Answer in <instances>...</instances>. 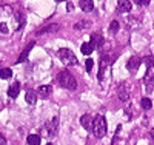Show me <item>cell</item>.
<instances>
[{"instance_id": "1", "label": "cell", "mask_w": 154, "mask_h": 145, "mask_svg": "<svg viewBox=\"0 0 154 145\" xmlns=\"http://www.w3.org/2000/svg\"><path fill=\"white\" fill-rule=\"evenodd\" d=\"M56 82H57L62 88H66V90H75V88H77V80H75V77H74L68 70L59 73L57 77H56Z\"/></svg>"}, {"instance_id": "2", "label": "cell", "mask_w": 154, "mask_h": 145, "mask_svg": "<svg viewBox=\"0 0 154 145\" xmlns=\"http://www.w3.org/2000/svg\"><path fill=\"white\" fill-rule=\"evenodd\" d=\"M91 133L96 137H103L106 134V119L102 114H97L94 117V124H93V130Z\"/></svg>"}, {"instance_id": "3", "label": "cell", "mask_w": 154, "mask_h": 145, "mask_svg": "<svg viewBox=\"0 0 154 145\" xmlns=\"http://www.w3.org/2000/svg\"><path fill=\"white\" fill-rule=\"evenodd\" d=\"M57 56H59V59L62 60V63L66 65V67H69V65H77V57H75V54H74L71 49H68V48H60V49L57 51Z\"/></svg>"}, {"instance_id": "4", "label": "cell", "mask_w": 154, "mask_h": 145, "mask_svg": "<svg viewBox=\"0 0 154 145\" xmlns=\"http://www.w3.org/2000/svg\"><path fill=\"white\" fill-rule=\"evenodd\" d=\"M42 130H43V133H45L48 137H54V136L57 134V130H59V117L54 116L49 122H46V124L43 125Z\"/></svg>"}, {"instance_id": "5", "label": "cell", "mask_w": 154, "mask_h": 145, "mask_svg": "<svg viewBox=\"0 0 154 145\" xmlns=\"http://www.w3.org/2000/svg\"><path fill=\"white\" fill-rule=\"evenodd\" d=\"M142 59H140L139 56H133L130 60H128V63H126V68H128V71L130 73H137V70L140 68V65H142Z\"/></svg>"}, {"instance_id": "6", "label": "cell", "mask_w": 154, "mask_h": 145, "mask_svg": "<svg viewBox=\"0 0 154 145\" xmlns=\"http://www.w3.org/2000/svg\"><path fill=\"white\" fill-rule=\"evenodd\" d=\"M143 82H145L146 90L151 93L152 88H154V68H149V70L146 71V74H145V77H143Z\"/></svg>"}, {"instance_id": "7", "label": "cell", "mask_w": 154, "mask_h": 145, "mask_svg": "<svg viewBox=\"0 0 154 145\" xmlns=\"http://www.w3.org/2000/svg\"><path fill=\"white\" fill-rule=\"evenodd\" d=\"M109 63H111V60H108L106 54H103V56H102V59H100V63H99V80H102V79H103V74H105L106 68L109 67Z\"/></svg>"}, {"instance_id": "8", "label": "cell", "mask_w": 154, "mask_h": 145, "mask_svg": "<svg viewBox=\"0 0 154 145\" xmlns=\"http://www.w3.org/2000/svg\"><path fill=\"white\" fill-rule=\"evenodd\" d=\"M80 124H82V127H83L85 130L91 131V130H93V124H94V117H93L91 114H83V116L80 117Z\"/></svg>"}, {"instance_id": "9", "label": "cell", "mask_w": 154, "mask_h": 145, "mask_svg": "<svg viewBox=\"0 0 154 145\" xmlns=\"http://www.w3.org/2000/svg\"><path fill=\"white\" fill-rule=\"evenodd\" d=\"M34 45H35V42H34V40H31L26 46H25V49L22 51V54H20V56H19V59H17V63H22V62H25V60L28 59V54H29V51L34 48Z\"/></svg>"}, {"instance_id": "10", "label": "cell", "mask_w": 154, "mask_h": 145, "mask_svg": "<svg viewBox=\"0 0 154 145\" xmlns=\"http://www.w3.org/2000/svg\"><path fill=\"white\" fill-rule=\"evenodd\" d=\"M60 30V25L59 23H49L46 26H43V28H40L37 31V36H42L45 33H54V31H59Z\"/></svg>"}, {"instance_id": "11", "label": "cell", "mask_w": 154, "mask_h": 145, "mask_svg": "<svg viewBox=\"0 0 154 145\" xmlns=\"http://www.w3.org/2000/svg\"><path fill=\"white\" fill-rule=\"evenodd\" d=\"M105 40H103V37H102L100 34H91V45L97 49H100L102 46H103Z\"/></svg>"}, {"instance_id": "12", "label": "cell", "mask_w": 154, "mask_h": 145, "mask_svg": "<svg viewBox=\"0 0 154 145\" xmlns=\"http://www.w3.org/2000/svg\"><path fill=\"white\" fill-rule=\"evenodd\" d=\"M119 99L122 102H126L130 99V90H128V87L125 84H120V87H119Z\"/></svg>"}, {"instance_id": "13", "label": "cell", "mask_w": 154, "mask_h": 145, "mask_svg": "<svg viewBox=\"0 0 154 145\" xmlns=\"http://www.w3.org/2000/svg\"><path fill=\"white\" fill-rule=\"evenodd\" d=\"M19 93H20V84H19V82H14V84L8 88V96H9L11 99H16V97L19 96Z\"/></svg>"}, {"instance_id": "14", "label": "cell", "mask_w": 154, "mask_h": 145, "mask_svg": "<svg viewBox=\"0 0 154 145\" xmlns=\"http://www.w3.org/2000/svg\"><path fill=\"white\" fill-rule=\"evenodd\" d=\"M133 3L131 2H128V0H120V2H117V12H128L131 9Z\"/></svg>"}, {"instance_id": "15", "label": "cell", "mask_w": 154, "mask_h": 145, "mask_svg": "<svg viewBox=\"0 0 154 145\" xmlns=\"http://www.w3.org/2000/svg\"><path fill=\"white\" fill-rule=\"evenodd\" d=\"M51 91H53L51 85H42V87H38L37 93H38V96H40V97H48L51 94Z\"/></svg>"}, {"instance_id": "16", "label": "cell", "mask_w": 154, "mask_h": 145, "mask_svg": "<svg viewBox=\"0 0 154 145\" xmlns=\"http://www.w3.org/2000/svg\"><path fill=\"white\" fill-rule=\"evenodd\" d=\"M79 5H80V9L85 11V12L93 11V8H94V2H93V0H82Z\"/></svg>"}, {"instance_id": "17", "label": "cell", "mask_w": 154, "mask_h": 145, "mask_svg": "<svg viewBox=\"0 0 154 145\" xmlns=\"http://www.w3.org/2000/svg\"><path fill=\"white\" fill-rule=\"evenodd\" d=\"M80 51H82L83 56H91V52L94 51V46L91 45V42H86L80 46Z\"/></svg>"}, {"instance_id": "18", "label": "cell", "mask_w": 154, "mask_h": 145, "mask_svg": "<svg viewBox=\"0 0 154 145\" xmlns=\"http://www.w3.org/2000/svg\"><path fill=\"white\" fill-rule=\"evenodd\" d=\"M25 100H26L29 105H34L37 102V93H34L32 90L26 91V94H25Z\"/></svg>"}, {"instance_id": "19", "label": "cell", "mask_w": 154, "mask_h": 145, "mask_svg": "<svg viewBox=\"0 0 154 145\" xmlns=\"http://www.w3.org/2000/svg\"><path fill=\"white\" fill-rule=\"evenodd\" d=\"M26 142H28V145H40V136L38 134H29L26 137Z\"/></svg>"}, {"instance_id": "20", "label": "cell", "mask_w": 154, "mask_h": 145, "mask_svg": "<svg viewBox=\"0 0 154 145\" xmlns=\"http://www.w3.org/2000/svg\"><path fill=\"white\" fill-rule=\"evenodd\" d=\"M11 77H12V71H11V68H2V70H0V79L9 80Z\"/></svg>"}, {"instance_id": "21", "label": "cell", "mask_w": 154, "mask_h": 145, "mask_svg": "<svg viewBox=\"0 0 154 145\" xmlns=\"http://www.w3.org/2000/svg\"><path fill=\"white\" fill-rule=\"evenodd\" d=\"M16 20H17V23H19V25H17V30H20L22 26L25 25V16L22 14L20 11H17V14H16Z\"/></svg>"}, {"instance_id": "22", "label": "cell", "mask_w": 154, "mask_h": 145, "mask_svg": "<svg viewBox=\"0 0 154 145\" xmlns=\"http://www.w3.org/2000/svg\"><path fill=\"white\" fill-rule=\"evenodd\" d=\"M140 105H142V108H143V110H151V107H152V102H151V99L143 97L142 100H140Z\"/></svg>"}, {"instance_id": "23", "label": "cell", "mask_w": 154, "mask_h": 145, "mask_svg": "<svg viewBox=\"0 0 154 145\" xmlns=\"http://www.w3.org/2000/svg\"><path fill=\"white\" fill-rule=\"evenodd\" d=\"M111 34H116V33H117L119 31V22L117 20H112L111 22V25H109V30H108Z\"/></svg>"}, {"instance_id": "24", "label": "cell", "mask_w": 154, "mask_h": 145, "mask_svg": "<svg viewBox=\"0 0 154 145\" xmlns=\"http://www.w3.org/2000/svg\"><path fill=\"white\" fill-rule=\"evenodd\" d=\"M93 67H94L93 59H86V62H85V70H86V73H91V71H93Z\"/></svg>"}, {"instance_id": "25", "label": "cell", "mask_w": 154, "mask_h": 145, "mask_svg": "<svg viewBox=\"0 0 154 145\" xmlns=\"http://www.w3.org/2000/svg\"><path fill=\"white\" fill-rule=\"evenodd\" d=\"M145 65L148 67V70L149 68H154V57L152 56H146L145 57Z\"/></svg>"}, {"instance_id": "26", "label": "cell", "mask_w": 154, "mask_h": 145, "mask_svg": "<svg viewBox=\"0 0 154 145\" xmlns=\"http://www.w3.org/2000/svg\"><path fill=\"white\" fill-rule=\"evenodd\" d=\"M83 28H89V22H79L74 25V30H83Z\"/></svg>"}, {"instance_id": "27", "label": "cell", "mask_w": 154, "mask_h": 145, "mask_svg": "<svg viewBox=\"0 0 154 145\" xmlns=\"http://www.w3.org/2000/svg\"><path fill=\"white\" fill-rule=\"evenodd\" d=\"M134 3L139 5V6H148L149 5V0H136Z\"/></svg>"}, {"instance_id": "28", "label": "cell", "mask_w": 154, "mask_h": 145, "mask_svg": "<svg viewBox=\"0 0 154 145\" xmlns=\"http://www.w3.org/2000/svg\"><path fill=\"white\" fill-rule=\"evenodd\" d=\"M0 33H2V34L8 33V25L6 23H0Z\"/></svg>"}, {"instance_id": "29", "label": "cell", "mask_w": 154, "mask_h": 145, "mask_svg": "<svg viewBox=\"0 0 154 145\" xmlns=\"http://www.w3.org/2000/svg\"><path fill=\"white\" fill-rule=\"evenodd\" d=\"M0 145H6V137L3 134H0Z\"/></svg>"}, {"instance_id": "30", "label": "cell", "mask_w": 154, "mask_h": 145, "mask_svg": "<svg viewBox=\"0 0 154 145\" xmlns=\"http://www.w3.org/2000/svg\"><path fill=\"white\" fill-rule=\"evenodd\" d=\"M74 9V5H72V2H68L66 3V11H72Z\"/></svg>"}, {"instance_id": "31", "label": "cell", "mask_w": 154, "mask_h": 145, "mask_svg": "<svg viewBox=\"0 0 154 145\" xmlns=\"http://www.w3.org/2000/svg\"><path fill=\"white\" fill-rule=\"evenodd\" d=\"M46 145H53V143H51V142H49V143H46Z\"/></svg>"}]
</instances>
